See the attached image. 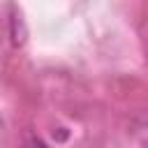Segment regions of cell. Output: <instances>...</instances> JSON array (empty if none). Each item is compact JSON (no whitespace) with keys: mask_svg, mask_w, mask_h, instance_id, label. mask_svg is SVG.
<instances>
[{"mask_svg":"<svg viewBox=\"0 0 148 148\" xmlns=\"http://www.w3.org/2000/svg\"><path fill=\"white\" fill-rule=\"evenodd\" d=\"M23 148H49L39 136H28V141H25V146Z\"/></svg>","mask_w":148,"mask_h":148,"instance_id":"obj_1","label":"cell"}]
</instances>
